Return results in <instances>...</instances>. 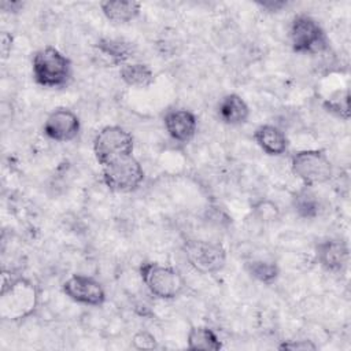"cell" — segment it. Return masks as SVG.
<instances>
[{
    "label": "cell",
    "mask_w": 351,
    "mask_h": 351,
    "mask_svg": "<svg viewBox=\"0 0 351 351\" xmlns=\"http://www.w3.org/2000/svg\"><path fill=\"white\" fill-rule=\"evenodd\" d=\"M38 303L36 285L23 277L3 281L0 292V317L5 321H21L32 315Z\"/></svg>",
    "instance_id": "1"
},
{
    "label": "cell",
    "mask_w": 351,
    "mask_h": 351,
    "mask_svg": "<svg viewBox=\"0 0 351 351\" xmlns=\"http://www.w3.org/2000/svg\"><path fill=\"white\" fill-rule=\"evenodd\" d=\"M34 81L44 88L64 86L71 77V62L55 47L38 49L32 60Z\"/></svg>",
    "instance_id": "2"
},
{
    "label": "cell",
    "mask_w": 351,
    "mask_h": 351,
    "mask_svg": "<svg viewBox=\"0 0 351 351\" xmlns=\"http://www.w3.org/2000/svg\"><path fill=\"white\" fill-rule=\"evenodd\" d=\"M140 276L148 291L165 300L178 298L186 287L182 274L177 269L158 262H144L140 266Z\"/></svg>",
    "instance_id": "3"
},
{
    "label": "cell",
    "mask_w": 351,
    "mask_h": 351,
    "mask_svg": "<svg viewBox=\"0 0 351 351\" xmlns=\"http://www.w3.org/2000/svg\"><path fill=\"white\" fill-rule=\"evenodd\" d=\"M133 136L117 125L104 126L93 140V154L101 166L133 155Z\"/></svg>",
    "instance_id": "4"
},
{
    "label": "cell",
    "mask_w": 351,
    "mask_h": 351,
    "mask_svg": "<svg viewBox=\"0 0 351 351\" xmlns=\"http://www.w3.org/2000/svg\"><path fill=\"white\" fill-rule=\"evenodd\" d=\"M144 177V169L133 155L103 166V182L112 192H133L138 189Z\"/></svg>",
    "instance_id": "5"
},
{
    "label": "cell",
    "mask_w": 351,
    "mask_h": 351,
    "mask_svg": "<svg viewBox=\"0 0 351 351\" xmlns=\"http://www.w3.org/2000/svg\"><path fill=\"white\" fill-rule=\"evenodd\" d=\"M293 174L306 185L314 186L332 178L333 167L325 152L319 149H303L291 159Z\"/></svg>",
    "instance_id": "6"
},
{
    "label": "cell",
    "mask_w": 351,
    "mask_h": 351,
    "mask_svg": "<svg viewBox=\"0 0 351 351\" xmlns=\"http://www.w3.org/2000/svg\"><path fill=\"white\" fill-rule=\"evenodd\" d=\"M182 248L186 261L199 273H218L226 265V250L219 243L191 239L184 243Z\"/></svg>",
    "instance_id": "7"
},
{
    "label": "cell",
    "mask_w": 351,
    "mask_h": 351,
    "mask_svg": "<svg viewBox=\"0 0 351 351\" xmlns=\"http://www.w3.org/2000/svg\"><path fill=\"white\" fill-rule=\"evenodd\" d=\"M289 36L292 48L298 53H318L328 47V38L324 29L314 18L306 14L293 18Z\"/></svg>",
    "instance_id": "8"
},
{
    "label": "cell",
    "mask_w": 351,
    "mask_h": 351,
    "mask_svg": "<svg viewBox=\"0 0 351 351\" xmlns=\"http://www.w3.org/2000/svg\"><path fill=\"white\" fill-rule=\"evenodd\" d=\"M62 288L67 298L80 304L99 307L106 302L103 285L89 276L73 274L63 282Z\"/></svg>",
    "instance_id": "9"
},
{
    "label": "cell",
    "mask_w": 351,
    "mask_h": 351,
    "mask_svg": "<svg viewBox=\"0 0 351 351\" xmlns=\"http://www.w3.org/2000/svg\"><path fill=\"white\" fill-rule=\"evenodd\" d=\"M81 129L80 118L74 111L66 107L53 110L45 119L43 130L44 134L58 143H67L74 140Z\"/></svg>",
    "instance_id": "10"
},
{
    "label": "cell",
    "mask_w": 351,
    "mask_h": 351,
    "mask_svg": "<svg viewBox=\"0 0 351 351\" xmlns=\"http://www.w3.org/2000/svg\"><path fill=\"white\" fill-rule=\"evenodd\" d=\"M163 123L169 136L178 143H189L197 130V119L195 114L185 108L170 110L166 112Z\"/></svg>",
    "instance_id": "11"
},
{
    "label": "cell",
    "mask_w": 351,
    "mask_h": 351,
    "mask_svg": "<svg viewBox=\"0 0 351 351\" xmlns=\"http://www.w3.org/2000/svg\"><path fill=\"white\" fill-rule=\"evenodd\" d=\"M350 250L343 240H325L317 245V259L319 265L332 273L343 271L348 265Z\"/></svg>",
    "instance_id": "12"
},
{
    "label": "cell",
    "mask_w": 351,
    "mask_h": 351,
    "mask_svg": "<svg viewBox=\"0 0 351 351\" xmlns=\"http://www.w3.org/2000/svg\"><path fill=\"white\" fill-rule=\"evenodd\" d=\"M217 112L219 119L232 126L243 125L250 118V107L244 101V99L236 93L225 95L217 107Z\"/></svg>",
    "instance_id": "13"
},
{
    "label": "cell",
    "mask_w": 351,
    "mask_h": 351,
    "mask_svg": "<svg viewBox=\"0 0 351 351\" xmlns=\"http://www.w3.org/2000/svg\"><path fill=\"white\" fill-rule=\"evenodd\" d=\"M254 140L259 148L271 156L282 155L288 149L285 133L274 125H261L254 132Z\"/></svg>",
    "instance_id": "14"
},
{
    "label": "cell",
    "mask_w": 351,
    "mask_h": 351,
    "mask_svg": "<svg viewBox=\"0 0 351 351\" xmlns=\"http://www.w3.org/2000/svg\"><path fill=\"white\" fill-rule=\"evenodd\" d=\"M103 15L114 23H128L136 19L141 11V4L133 0H107L100 4Z\"/></svg>",
    "instance_id": "15"
},
{
    "label": "cell",
    "mask_w": 351,
    "mask_h": 351,
    "mask_svg": "<svg viewBox=\"0 0 351 351\" xmlns=\"http://www.w3.org/2000/svg\"><path fill=\"white\" fill-rule=\"evenodd\" d=\"M97 51L112 64H125L132 56V47L119 38H101L96 44Z\"/></svg>",
    "instance_id": "16"
},
{
    "label": "cell",
    "mask_w": 351,
    "mask_h": 351,
    "mask_svg": "<svg viewBox=\"0 0 351 351\" xmlns=\"http://www.w3.org/2000/svg\"><path fill=\"white\" fill-rule=\"evenodd\" d=\"M121 80L129 86L145 88L149 86L155 77L149 66L144 63H125L119 69Z\"/></svg>",
    "instance_id": "17"
},
{
    "label": "cell",
    "mask_w": 351,
    "mask_h": 351,
    "mask_svg": "<svg viewBox=\"0 0 351 351\" xmlns=\"http://www.w3.org/2000/svg\"><path fill=\"white\" fill-rule=\"evenodd\" d=\"M189 350L217 351L222 347V343L217 333L208 326H192L186 337Z\"/></svg>",
    "instance_id": "18"
},
{
    "label": "cell",
    "mask_w": 351,
    "mask_h": 351,
    "mask_svg": "<svg viewBox=\"0 0 351 351\" xmlns=\"http://www.w3.org/2000/svg\"><path fill=\"white\" fill-rule=\"evenodd\" d=\"M292 204L295 213L302 218H314L318 215L319 200L307 186L295 193Z\"/></svg>",
    "instance_id": "19"
},
{
    "label": "cell",
    "mask_w": 351,
    "mask_h": 351,
    "mask_svg": "<svg viewBox=\"0 0 351 351\" xmlns=\"http://www.w3.org/2000/svg\"><path fill=\"white\" fill-rule=\"evenodd\" d=\"M245 269L252 278L266 285H271L280 276V269L274 262L251 261L247 263Z\"/></svg>",
    "instance_id": "20"
},
{
    "label": "cell",
    "mask_w": 351,
    "mask_h": 351,
    "mask_svg": "<svg viewBox=\"0 0 351 351\" xmlns=\"http://www.w3.org/2000/svg\"><path fill=\"white\" fill-rule=\"evenodd\" d=\"M325 108L336 114L337 117L348 119V93H346V96L341 99H329L328 101H325Z\"/></svg>",
    "instance_id": "21"
},
{
    "label": "cell",
    "mask_w": 351,
    "mask_h": 351,
    "mask_svg": "<svg viewBox=\"0 0 351 351\" xmlns=\"http://www.w3.org/2000/svg\"><path fill=\"white\" fill-rule=\"evenodd\" d=\"M133 346L137 350H148L156 348V339L149 332L141 330L133 336Z\"/></svg>",
    "instance_id": "22"
},
{
    "label": "cell",
    "mask_w": 351,
    "mask_h": 351,
    "mask_svg": "<svg viewBox=\"0 0 351 351\" xmlns=\"http://www.w3.org/2000/svg\"><path fill=\"white\" fill-rule=\"evenodd\" d=\"M280 350H303V351H307V350H317V346L314 343H311L310 340H288V341H284L282 344H280L278 347Z\"/></svg>",
    "instance_id": "23"
},
{
    "label": "cell",
    "mask_w": 351,
    "mask_h": 351,
    "mask_svg": "<svg viewBox=\"0 0 351 351\" xmlns=\"http://www.w3.org/2000/svg\"><path fill=\"white\" fill-rule=\"evenodd\" d=\"M12 48V37L10 33L3 32L1 33V58L7 59L11 55Z\"/></svg>",
    "instance_id": "24"
},
{
    "label": "cell",
    "mask_w": 351,
    "mask_h": 351,
    "mask_svg": "<svg viewBox=\"0 0 351 351\" xmlns=\"http://www.w3.org/2000/svg\"><path fill=\"white\" fill-rule=\"evenodd\" d=\"M258 5H261L263 10H267L270 12H277L281 8H284L287 5V1H281V0H267V1H259Z\"/></svg>",
    "instance_id": "25"
},
{
    "label": "cell",
    "mask_w": 351,
    "mask_h": 351,
    "mask_svg": "<svg viewBox=\"0 0 351 351\" xmlns=\"http://www.w3.org/2000/svg\"><path fill=\"white\" fill-rule=\"evenodd\" d=\"M0 7L5 12H18L23 8V3L22 1H1Z\"/></svg>",
    "instance_id": "26"
}]
</instances>
